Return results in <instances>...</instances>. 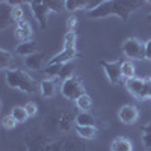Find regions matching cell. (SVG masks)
<instances>
[{
  "instance_id": "obj_1",
  "label": "cell",
  "mask_w": 151,
  "mask_h": 151,
  "mask_svg": "<svg viewBox=\"0 0 151 151\" xmlns=\"http://www.w3.org/2000/svg\"><path fill=\"white\" fill-rule=\"evenodd\" d=\"M144 5L145 2H139V0H109V2H101L100 6L89 11L88 17L89 18H106L109 15H116L122 21H127L132 12L142 8Z\"/></svg>"
},
{
  "instance_id": "obj_2",
  "label": "cell",
  "mask_w": 151,
  "mask_h": 151,
  "mask_svg": "<svg viewBox=\"0 0 151 151\" xmlns=\"http://www.w3.org/2000/svg\"><path fill=\"white\" fill-rule=\"evenodd\" d=\"M6 83L9 88H15V89H20L24 94H32L36 86H35V80L32 79V76L23 70H8L6 71Z\"/></svg>"
},
{
  "instance_id": "obj_3",
  "label": "cell",
  "mask_w": 151,
  "mask_h": 151,
  "mask_svg": "<svg viewBox=\"0 0 151 151\" xmlns=\"http://www.w3.org/2000/svg\"><path fill=\"white\" fill-rule=\"evenodd\" d=\"M60 92L67 100H71V101H76V100L80 98L83 94H86L85 86L77 76H71V77H68L67 80L62 82Z\"/></svg>"
},
{
  "instance_id": "obj_4",
  "label": "cell",
  "mask_w": 151,
  "mask_h": 151,
  "mask_svg": "<svg viewBox=\"0 0 151 151\" xmlns=\"http://www.w3.org/2000/svg\"><path fill=\"white\" fill-rule=\"evenodd\" d=\"M125 88L130 92L132 97L136 100H150V79H141L134 77L130 80H125Z\"/></svg>"
},
{
  "instance_id": "obj_5",
  "label": "cell",
  "mask_w": 151,
  "mask_h": 151,
  "mask_svg": "<svg viewBox=\"0 0 151 151\" xmlns=\"http://www.w3.org/2000/svg\"><path fill=\"white\" fill-rule=\"evenodd\" d=\"M122 53L132 59H145V42L137 38H129L122 44Z\"/></svg>"
},
{
  "instance_id": "obj_6",
  "label": "cell",
  "mask_w": 151,
  "mask_h": 151,
  "mask_svg": "<svg viewBox=\"0 0 151 151\" xmlns=\"http://www.w3.org/2000/svg\"><path fill=\"white\" fill-rule=\"evenodd\" d=\"M101 67L104 70L106 77L109 79V82L112 85H118L122 79V60H113V62H107V60H101Z\"/></svg>"
},
{
  "instance_id": "obj_7",
  "label": "cell",
  "mask_w": 151,
  "mask_h": 151,
  "mask_svg": "<svg viewBox=\"0 0 151 151\" xmlns=\"http://www.w3.org/2000/svg\"><path fill=\"white\" fill-rule=\"evenodd\" d=\"M30 9H32V14L36 18V21L40 23V27L45 29L47 27V17L52 11L48 8L47 2H29Z\"/></svg>"
},
{
  "instance_id": "obj_8",
  "label": "cell",
  "mask_w": 151,
  "mask_h": 151,
  "mask_svg": "<svg viewBox=\"0 0 151 151\" xmlns=\"http://www.w3.org/2000/svg\"><path fill=\"white\" fill-rule=\"evenodd\" d=\"M118 119L125 125H132L139 119V110L133 104H124L118 110Z\"/></svg>"
},
{
  "instance_id": "obj_9",
  "label": "cell",
  "mask_w": 151,
  "mask_h": 151,
  "mask_svg": "<svg viewBox=\"0 0 151 151\" xmlns=\"http://www.w3.org/2000/svg\"><path fill=\"white\" fill-rule=\"evenodd\" d=\"M76 56H77L76 48H64L60 53L55 55L52 59H50L47 65H65V64H70Z\"/></svg>"
},
{
  "instance_id": "obj_10",
  "label": "cell",
  "mask_w": 151,
  "mask_h": 151,
  "mask_svg": "<svg viewBox=\"0 0 151 151\" xmlns=\"http://www.w3.org/2000/svg\"><path fill=\"white\" fill-rule=\"evenodd\" d=\"M15 38H17L20 42L32 41V26H30V23H29L26 18L17 23V27H15Z\"/></svg>"
},
{
  "instance_id": "obj_11",
  "label": "cell",
  "mask_w": 151,
  "mask_h": 151,
  "mask_svg": "<svg viewBox=\"0 0 151 151\" xmlns=\"http://www.w3.org/2000/svg\"><path fill=\"white\" fill-rule=\"evenodd\" d=\"M12 23H14V17H12V3L11 2H2L0 3V29H6Z\"/></svg>"
},
{
  "instance_id": "obj_12",
  "label": "cell",
  "mask_w": 151,
  "mask_h": 151,
  "mask_svg": "<svg viewBox=\"0 0 151 151\" xmlns=\"http://www.w3.org/2000/svg\"><path fill=\"white\" fill-rule=\"evenodd\" d=\"M110 151H133V144H132V141L129 139V137L118 136L112 141Z\"/></svg>"
},
{
  "instance_id": "obj_13",
  "label": "cell",
  "mask_w": 151,
  "mask_h": 151,
  "mask_svg": "<svg viewBox=\"0 0 151 151\" xmlns=\"http://www.w3.org/2000/svg\"><path fill=\"white\" fill-rule=\"evenodd\" d=\"M40 89H41V95H42L44 98H52V97H55V94H56V91H58L56 80H55V79H45V80H42Z\"/></svg>"
},
{
  "instance_id": "obj_14",
  "label": "cell",
  "mask_w": 151,
  "mask_h": 151,
  "mask_svg": "<svg viewBox=\"0 0 151 151\" xmlns=\"http://www.w3.org/2000/svg\"><path fill=\"white\" fill-rule=\"evenodd\" d=\"M15 53L18 56H24V58H29L36 52V44L33 41H27V42H20L17 47H15Z\"/></svg>"
},
{
  "instance_id": "obj_15",
  "label": "cell",
  "mask_w": 151,
  "mask_h": 151,
  "mask_svg": "<svg viewBox=\"0 0 151 151\" xmlns=\"http://www.w3.org/2000/svg\"><path fill=\"white\" fill-rule=\"evenodd\" d=\"M95 116L89 112H80L76 116V124L77 127H95Z\"/></svg>"
},
{
  "instance_id": "obj_16",
  "label": "cell",
  "mask_w": 151,
  "mask_h": 151,
  "mask_svg": "<svg viewBox=\"0 0 151 151\" xmlns=\"http://www.w3.org/2000/svg\"><path fill=\"white\" fill-rule=\"evenodd\" d=\"M42 60H44V55L38 52V53H35L29 58H24V65L30 70H41Z\"/></svg>"
},
{
  "instance_id": "obj_17",
  "label": "cell",
  "mask_w": 151,
  "mask_h": 151,
  "mask_svg": "<svg viewBox=\"0 0 151 151\" xmlns=\"http://www.w3.org/2000/svg\"><path fill=\"white\" fill-rule=\"evenodd\" d=\"M76 132H77V134L82 137V139L85 141H92L94 137L97 136V127H77L76 129Z\"/></svg>"
},
{
  "instance_id": "obj_18",
  "label": "cell",
  "mask_w": 151,
  "mask_h": 151,
  "mask_svg": "<svg viewBox=\"0 0 151 151\" xmlns=\"http://www.w3.org/2000/svg\"><path fill=\"white\" fill-rule=\"evenodd\" d=\"M76 106L80 109V112H89L91 107H92V98H91V95L83 94L80 98L76 100Z\"/></svg>"
},
{
  "instance_id": "obj_19",
  "label": "cell",
  "mask_w": 151,
  "mask_h": 151,
  "mask_svg": "<svg viewBox=\"0 0 151 151\" xmlns=\"http://www.w3.org/2000/svg\"><path fill=\"white\" fill-rule=\"evenodd\" d=\"M121 71H122V79L125 80H130V79H134V64L132 60H122V67H121Z\"/></svg>"
},
{
  "instance_id": "obj_20",
  "label": "cell",
  "mask_w": 151,
  "mask_h": 151,
  "mask_svg": "<svg viewBox=\"0 0 151 151\" xmlns=\"http://www.w3.org/2000/svg\"><path fill=\"white\" fill-rule=\"evenodd\" d=\"M12 60H14L12 53H9L8 50H0V68L3 71L9 70V65H12Z\"/></svg>"
},
{
  "instance_id": "obj_21",
  "label": "cell",
  "mask_w": 151,
  "mask_h": 151,
  "mask_svg": "<svg viewBox=\"0 0 151 151\" xmlns=\"http://www.w3.org/2000/svg\"><path fill=\"white\" fill-rule=\"evenodd\" d=\"M11 115L14 116L17 119V122H24V121H27L29 119V115H27V112L26 109H24V106H15V107H12L11 110Z\"/></svg>"
},
{
  "instance_id": "obj_22",
  "label": "cell",
  "mask_w": 151,
  "mask_h": 151,
  "mask_svg": "<svg viewBox=\"0 0 151 151\" xmlns=\"http://www.w3.org/2000/svg\"><path fill=\"white\" fill-rule=\"evenodd\" d=\"M76 42H77V33L67 32L64 36V48H76Z\"/></svg>"
},
{
  "instance_id": "obj_23",
  "label": "cell",
  "mask_w": 151,
  "mask_h": 151,
  "mask_svg": "<svg viewBox=\"0 0 151 151\" xmlns=\"http://www.w3.org/2000/svg\"><path fill=\"white\" fill-rule=\"evenodd\" d=\"M60 70H62V65H47L44 73L48 76V79H59Z\"/></svg>"
},
{
  "instance_id": "obj_24",
  "label": "cell",
  "mask_w": 151,
  "mask_h": 151,
  "mask_svg": "<svg viewBox=\"0 0 151 151\" xmlns=\"http://www.w3.org/2000/svg\"><path fill=\"white\" fill-rule=\"evenodd\" d=\"M17 124H18L17 119L12 116L11 113H9V115H6V116H3V119H2V125H3L5 130H14Z\"/></svg>"
},
{
  "instance_id": "obj_25",
  "label": "cell",
  "mask_w": 151,
  "mask_h": 151,
  "mask_svg": "<svg viewBox=\"0 0 151 151\" xmlns=\"http://www.w3.org/2000/svg\"><path fill=\"white\" fill-rule=\"evenodd\" d=\"M11 3H12V2H11ZM12 17H14V21H15V23L24 20V11L21 9L20 5L12 3Z\"/></svg>"
},
{
  "instance_id": "obj_26",
  "label": "cell",
  "mask_w": 151,
  "mask_h": 151,
  "mask_svg": "<svg viewBox=\"0 0 151 151\" xmlns=\"http://www.w3.org/2000/svg\"><path fill=\"white\" fill-rule=\"evenodd\" d=\"M47 3H48L50 11H55V12H58V14L67 11L65 9V2H55V0H50V2H47Z\"/></svg>"
},
{
  "instance_id": "obj_27",
  "label": "cell",
  "mask_w": 151,
  "mask_h": 151,
  "mask_svg": "<svg viewBox=\"0 0 151 151\" xmlns=\"http://www.w3.org/2000/svg\"><path fill=\"white\" fill-rule=\"evenodd\" d=\"M73 74V65L71 64H65V65H62V70H60V76H59V79H64L67 80L68 77H71Z\"/></svg>"
},
{
  "instance_id": "obj_28",
  "label": "cell",
  "mask_w": 151,
  "mask_h": 151,
  "mask_svg": "<svg viewBox=\"0 0 151 151\" xmlns=\"http://www.w3.org/2000/svg\"><path fill=\"white\" fill-rule=\"evenodd\" d=\"M24 109H26L29 118L36 116V113H38V104H36L35 101H29V103H26V104H24Z\"/></svg>"
},
{
  "instance_id": "obj_29",
  "label": "cell",
  "mask_w": 151,
  "mask_h": 151,
  "mask_svg": "<svg viewBox=\"0 0 151 151\" xmlns=\"http://www.w3.org/2000/svg\"><path fill=\"white\" fill-rule=\"evenodd\" d=\"M79 24V18L76 15H70L67 18V27H68V32H76V27Z\"/></svg>"
},
{
  "instance_id": "obj_30",
  "label": "cell",
  "mask_w": 151,
  "mask_h": 151,
  "mask_svg": "<svg viewBox=\"0 0 151 151\" xmlns=\"http://www.w3.org/2000/svg\"><path fill=\"white\" fill-rule=\"evenodd\" d=\"M142 142H144L145 148L151 150V134H148V133H144V134H142Z\"/></svg>"
},
{
  "instance_id": "obj_31",
  "label": "cell",
  "mask_w": 151,
  "mask_h": 151,
  "mask_svg": "<svg viewBox=\"0 0 151 151\" xmlns=\"http://www.w3.org/2000/svg\"><path fill=\"white\" fill-rule=\"evenodd\" d=\"M145 59L151 60V38L145 42Z\"/></svg>"
},
{
  "instance_id": "obj_32",
  "label": "cell",
  "mask_w": 151,
  "mask_h": 151,
  "mask_svg": "<svg viewBox=\"0 0 151 151\" xmlns=\"http://www.w3.org/2000/svg\"><path fill=\"white\" fill-rule=\"evenodd\" d=\"M144 133H148V134H151V122H148L147 125H144Z\"/></svg>"
},
{
  "instance_id": "obj_33",
  "label": "cell",
  "mask_w": 151,
  "mask_h": 151,
  "mask_svg": "<svg viewBox=\"0 0 151 151\" xmlns=\"http://www.w3.org/2000/svg\"><path fill=\"white\" fill-rule=\"evenodd\" d=\"M150 100H151V79H150Z\"/></svg>"
},
{
  "instance_id": "obj_34",
  "label": "cell",
  "mask_w": 151,
  "mask_h": 151,
  "mask_svg": "<svg viewBox=\"0 0 151 151\" xmlns=\"http://www.w3.org/2000/svg\"><path fill=\"white\" fill-rule=\"evenodd\" d=\"M147 20H148V21H151V14H148V15H147Z\"/></svg>"
}]
</instances>
